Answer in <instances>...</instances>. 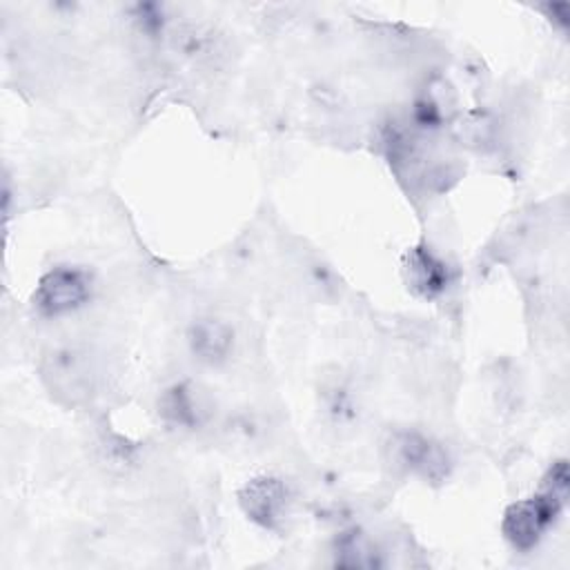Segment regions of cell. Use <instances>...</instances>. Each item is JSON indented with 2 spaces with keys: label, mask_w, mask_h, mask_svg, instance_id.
Segmentation results:
<instances>
[{
  "label": "cell",
  "mask_w": 570,
  "mask_h": 570,
  "mask_svg": "<svg viewBox=\"0 0 570 570\" xmlns=\"http://www.w3.org/2000/svg\"><path fill=\"white\" fill-rule=\"evenodd\" d=\"M160 412L167 421L183 428H194L200 421V403L196 399V390L178 383L169 387L160 399Z\"/></svg>",
  "instance_id": "obj_7"
},
{
  "label": "cell",
  "mask_w": 570,
  "mask_h": 570,
  "mask_svg": "<svg viewBox=\"0 0 570 570\" xmlns=\"http://www.w3.org/2000/svg\"><path fill=\"white\" fill-rule=\"evenodd\" d=\"M407 287L421 298H434L448 287V265L430 247H412L403 261Z\"/></svg>",
  "instance_id": "obj_5"
},
{
  "label": "cell",
  "mask_w": 570,
  "mask_h": 570,
  "mask_svg": "<svg viewBox=\"0 0 570 570\" xmlns=\"http://www.w3.org/2000/svg\"><path fill=\"white\" fill-rule=\"evenodd\" d=\"M390 459L394 468L410 474H421L423 479H441L448 463L445 452L419 432L394 434L390 443Z\"/></svg>",
  "instance_id": "obj_3"
},
{
  "label": "cell",
  "mask_w": 570,
  "mask_h": 570,
  "mask_svg": "<svg viewBox=\"0 0 570 570\" xmlns=\"http://www.w3.org/2000/svg\"><path fill=\"white\" fill-rule=\"evenodd\" d=\"M243 512L263 528H276L287 508V488L276 476H256L238 494Z\"/></svg>",
  "instance_id": "obj_4"
},
{
  "label": "cell",
  "mask_w": 570,
  "mask_h": 570,
  "mask_svg": "<svg viewBox=\"0 0 570 570\" xmlns=\"http://www.w3.org/2000/svg\"><path fill=\"white\" fill-rule=\"evenodd\" d=\"M234 345V330L227 321L216 316L198 318L189 330V347L205 363H220L229 356Z\"/></svg>",
  "instance_id": "obj_6"
},
{
  "label": "cell",
  "mask_w": 570,
  "mask_h": 570,
  "mask_svg": "<svg viewBox=\"0 0 570 570\" xmlns=\"http://www.w3.org/2000/svg\"><path fill=\"white\" fill-rule=\"evenodd\" d=\"M91 281L80 267L58 265L49 269L33 292V307L42 316H62L89 301Z\"/></svg>",
  "instance_id": "obj_2"
},
{
  "label": "cell",
  "mask_w": 570,
  "mask_h": 570,
  "mask_svg": "<svg viewBox=\"0 0 570 570\" xmlns=\"http://www.w3.org/2000/svg\"><path fill=\"white\" fill-rule=\"evenodd\" d=\"M563 497L550 488L512 503L501 521V532L514 550H530L561 512Z\"/></svg>",
  "instance_id": "obj_1"
}]
</instances>
